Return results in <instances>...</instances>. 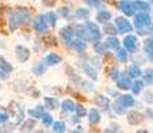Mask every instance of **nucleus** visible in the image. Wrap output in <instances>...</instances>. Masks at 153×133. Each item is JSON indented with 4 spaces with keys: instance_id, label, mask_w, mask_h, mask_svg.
<instances>
[{
    "instance_id": "f3484780",
    "label": "nucleus",
    "mask_w": 153,
    "mask_h": 133,
    "mask_svg": "<svg viewBox=\"0 0 153 133\" xmlns=\"http://www.w3.org/2000/svg\"><path fill=\"white\" fill-rule=\"evenodd\" d=\"M112 19V13L108 12V11H100V12L96 15V20L100 23H107Z\"/></svg>"
},
{
    "instance_id": "4c0bfd02",
    "label": "nucleus",
    "mask_w": 153,
    "mask_h": 133,
    "mask_svg": "<svg viewBox=\"0 0 153 133\" xmlns=\"http://www.w3.org/2000/svg\"><path fill=\"white\" fill-rule=\"evenodd\" d=\"M75 111L77 112V116L79 117H83V116H85L87 114V111H85V108L84 106H81V105H76V108H75Z\"/></svg>"
},
{
    "instance_id": "49530a36",
    "label": "nucleus",
    "mask_w": 153,
    "mask_h": 133,
    "mask_svg": "<svg viewBox=\"0 0 153 133\" xmlns=\"http://www.w3.org/2000/svg\"><path fill=\"white\" fill-rule=\"evenodd\" d=\"M44 3H45V4H49V5H52L55 3V0H44Z\"/></svg>"
},
{
    "instance_id": "9b49d317",
    "label": "nucleus",
    "mask_w": 153,
    "mask_h": 133,
    "mask_svg": "<svg viewBox=\"0 0 153 133\" xmlns=\"http://www.w3.org/2000/svg\"><path fill=\"white\" fill-rule=\"evenodd\" d=\"M96 104H97L100 108L102 109V111H108L109 109V105H111V103H109V99L108 97H105V96H101V94H99V96H96Z\"/></svg>"
},
{
    "instance_id": "cd10ccee",
    "label": "nucleus",
    "mask_w": 153,
    "mask_h": 133,
    "mask_svg": "<svg viewBox=\"0 0 153 133\" xmlns=\"http://www.w3.org/2000/svg\"><path fill=\"white\" fill-rule=\"evenodd\" d=\"M0 68H1V69H4L5 72H12V65H11L10 63H8L7 60H5V59H3V57H0Z\"/></svg>"
},
{
    "instance_id": "20e7f679",
    "label": "nucleus",
    "mask_w": 153,
    "mask_h": 133,
    "mask_svg": "<svg viewBox=\"0 0 153 133\" xmlns=\"http://www.w3.org/2000/svg\"><path fill=\"white\" fill-rule=\"evenodd\" d=\"M119 7H120V10H121L125 15H128V16H133L134 12H136L134 4H133V1H131V0H121Z\"/></svg>"
},
{
    "instance_id": "4be33fe9",
    "label": "nucleus",
    "mask_w": 153,
    "mask_h": 133,
    "mask_svg": "<svg viewBox=\"0 0 153 133\" xmlns=\"http://www.w3.org/2000/svg\"><path fill=\"white\" fill-rule=\"evenodd\" d=\"M28 114L31 117H35V119H42L44 114V109H43V106H37L36 109H29Z\"/></svg>"
},
{
    "instance_id": "b1692460",
    "label": "nucleus",
    "mask_w": 153,
    "mask_h": 133,
    "mask_svg": "<svg viewBox=\"0 0 153 133\" xmlns=\"http://www.w3.org/2000/svg\"><path fill=\"white\" fill-rule=\"evenodd\" d=\"M117 87H119L120 89H131L132 81L129 79H121L117 81Z\"/></svg>"
},
{
    "instance_id": "1a4fd4ad",
    "label": "nucleus",
    "mask_w": 153,
    "mask_h": 133,
    "mask_svg": "<svg viewBox=\"0 0 153 133\" xmlns=\"http://www.w3.org/2000/svg\"><path fill=\"white\" fill-rule=\"evenodd\" d=\"M35 29H36L39 33H45L48 31V24H47L44 16H39L35 22Z\"/></svg>"
},
{
    "instance_id": "423d86ee",
    "label": "nucleus",
    "mask_w": 153,
    "mask_h": 133,
    "mask_svg": "<svg viewBox=\"0 0 153 133\" xmlns=\"http://www.w3.org/2000/svg\"><path fill=\"white\" fill-rule=\"evenodd\" d=\"M116 25H117V28H119L120 33H128V32H132L131 23H129L126 19H124V17H117Z\"/></svg>"
},
{
    "instance_id": "412c9836",
    "label": "nucleus",
    "mask_w": 153,
    "mask_h": 133,
    "mask_svg": "<svg viewBox=\"0 0 153 133\" xmlns=\"http://www.w3.org/2000/svg\"><path fill=\"white\" fill-rule=\"evenodd\" d=\"M75 108H76V104L72 100H64L61 103V109L64 112H75Z\"/></svg>"
},
{
    "instance_id": "f8f14e48",
    "label": "nucleus",
    "mask_w": 153,
    "mask_h": 133,
    "mask_svg": "<svg viewBox=\"0 0 153 133\" xmlns=\"http://www.w3.org/2000/svg\"><path fill=\"white\" fill-rule=\"evenodd\" d=\"M117 103L121 104L123 106H125V108H128V106H132L134 104V99H133V96H131V94H124V96H120V99Z\"/></svg>"
},
{
    "instance_id": "a19ab883",
    "label": "nucleus",
    "mask_w": 153,
    "mask_h": 133,
    "mask_svg": "<svg viewBox=\"0 0 153 133\" xmlns=\"http://www.w3.org/2000/svg\"><path fill=\"white\" fill-rule=\"evenodd\" d=\"M113 109L116 112H119V113H124L125 112V106H123L121 104H119V103H117L116 105H113Z\"/></svg>"
},
{
    "instance_id": "473e14b6",
    "label": "nucleus",
    "mask_w": 153,
    "mask_h": 133,
    "mask_svg": "<svg viewBox=\"0 0 153 133\" xmlns=\"http://www.w3.org/2000/svg\"><path fill=\"white\" fill-rule=\"evenodd\" d=\"M117 57H119L120 61L125 63V61L128 60V52H126V49H119V52H117Z\"/></svg>"
},
{
    "instance_id": "5701e85b",
    "label": "nucleus",
    "mask_w": 153,
    "mask_h": 133,
    "mask_svg": "<svg viewBox=\"0 0 153 133\" xmlns=\"http://www.w3.org/2000/svg\"><path fill=\"white\" fill-rule=\"evenodd\" d=\"M107 47L108 48H111V49H119V47H120V41L116 39L114 36H111V37H108V40H107Z\"/></svg>"
},
{
    "instance_id": "2f4dec72",
    "label": "nucleus",
    "mask_w": 153,
    "mask_h": 133,
    "mask_svg": "<svg viewBox=\"0 0 153 133\" xmlns=\"http://www.w3.org/2000/svg\"><path fill=\"white\" fill-rule=\"evenodd\" d=\"M53 132H65V124L63 121L53 123Z\"/></svg>"
},
{
    "instance_id": "a211bd4d",
    "label": "nucleus",
    "mask_w": 153,
    "mask_h": 133,
    "mask_svg": "<svg viewBox=\"0 0 153 133\" xmlns=\"http://www.w3.org/2000/svg\"><path fill=\"white\" fill-rule=\"evenodd\" d=\"M72 43V47L76 49L77 52H84L85 49H87V43H85L84 40H72L71 41Z\"/></svg>"
},
{
    "instance_id": "f257e3e1",
    "label": "nucleus",
    "mask_w": 153,
    "mask_h": 133,
    "mask_svg": "<svg viewBox=\"0 0 153 133\" xmlns=\"http://www.w3.org/2000/svg\"><path fill=\"white\" fill-rule=\"evenodd\" d=\"M29 20H31V16H29V12L25 10H19L15 11L10 15V28L11 31H15L20 24H28Z\"/></svg>"
},
{
    "instance_id": "0eeeda50",
    "label": "nucleus",
    "mask_w": 153,
    "mask_h": 133,
    "mask_svg": "<svg viewBox=\"0 0 153 133\" xmlns=\"http://www.w3.org/2000/svg\"><path fill=\"white\" fill-rule=\"evenodd\" d=\"M144 114L140 113V112H131V113L128 114V123L131 124V125H139L144 121Z\"/></svg>"
},
{
    "instance_id": "2eb2a0df",
    "label": "nucleus",
    "mask_w": 153,
    "mask_h": 133,
    "mask_svg": "<svg viewBox=\"0 0 153 133\" xmlns=\"http://www.w3.org/2000/svg\"><path fill=\"white\" fill-rule=\"evenodd\" d=\"M144 51L148 55V57L151 60H153V39L152 37L145 40V43H144Z\"/></svg>"
},
{
    "instance_id": "79ce46f5",
    "label": "nucleus",
    "mask_w": 153,
    "mask_h": 133,
    "mask_svg": "<svg viewBox=\"0 0 153 133\" xmlns=\"http://www.w3.org/2000/svg\"><path fill=\"white\" fill-rule=\"evenodd\" d=\"M85 3L92 5V7H96V5H99L100 3H101V0H85Z\"/></svg>"
},
{
    "instance_id": "393cba45",
    "label": "nucleus",
    "mask_w": 153,
    "mask_h": 133,
    "mask_svg": "<svg viewBox=\"0 0 153 133\" xmlns=\"http://www.w3.org/2000/svg\"><path fill=\"white\" fill-rule=\"evenodd\" d=\"M44 103H45L47 108H51V109H56L59 106V101L56 99H53V97H45Z\"/></svg>"
},
{
    "instance_id": "f03ea898",
    "label": "nucleus",
    "mask_w": 153,
    "mask_h": 133,
    "mask_svg": "<svg viewBox=\"0 0 153 133\" xmlns=\"http://www.w3.org/2000/svg\"><path fill=\"white\" fill-rule=\"evenodd\" d=\"M134 16V27L136 28H145L151 24V16L148 15V12H141L137 15H133Z\"/></svg>"
},
{
    "instance_id": "6e6552de",
    "label": "nucleus",
    "mask_w": 153,
    "mask_h": 133,
    "mask_svg": "<svg viewBox=\"0 0 153 133\" xmlns=\"http://www.w3.org/2000/svg\"><path fill=\"white\" fill-rule=\"evenodd\" d=\"M16 57L19 61H22V63H24V61H27L29 59V51L28 48H25V47L23 45H17L16 47Z\"/></svg>"
},
{
    "instance_id": "f704fd0d",
    "label": "nucleus",
    "mask_w": 153,
    "mask_h": 133,
    "mask_svg": "<svg viewBox=\"0 0 153 133\" xmlns=\"http://www.w3.org/2000/svg\"><path fill=\"white\" fill-rule=\"evenodd\" d=\"M42 120H43V124H44L45 126H49L52 123H53V117H52L51 114H47V113H44V114H43Z\"/></svg>"
},
{
    "instance_id": "58836bf2",
    "label": "nucleus",
    "mask_w": 153,
    "mask_h": 133,
    "mask_svg": "<svg viewBox=\"0 0 153 133\" xmlns=\"http://www.w3.org/2000/svg\"><path fill=\"white\" fill-rule=\"evenodd\" d=\"M152 73H153V71H152V69H148V71L145 72L144 77H145V81H146V82H151V81H153V75H152Z\"/></svg>"
},
{
    "instance_id": "c9c22d12",
    "label": "nucleus",
    "mask_w": 153,
    "mask_h": 133,
    "mask_svg": "<svg viewBox=\"0 0 153 133\" xmlns=\"http://www.w3.org/2000/svg\"><path fill=\"white\" fill-rule=\"evenodd\" d=\"M33 126H35V120L29 119V120H27L24 124H23L22 131H31V129L33 128Z\"/></svg>"
},
{
    "instance_id": "aec40b11",
    "label": "nucleus",
    "mask_w": 153,
    "mask_h": 133,
    "mask_svg": "<svg viewBox=\"0 0 153 133\" xmlns=\"http://www.w3.org/2000/svg\"><path fill=\"white\" fill-rule=\"evenodd\" d=\"M88 120H89L91 124H97V123H100V112L97 111V109L92 108L89 111V117H88Z\"/></svg>"
},
{
    "instance_id": "4468645a",
    "label": "nucleus",
    "mask_w": 153,
    "mask_h": 133,
    "mask_svg": "<svg viewBox=\"0 0 153 133\" xmlns=\"http://www.w3.org/2000/svg\"><path fill=\"white\" fill-rule=\"evenodd\" d=\"M61 36L64 37V40L65 41H72L73 36H75V31H73V28H71V27H64L63 29H61Z\"/></svg>"
},
{
    "instance_id": "bb28decb",
    "label": "nucleus",
    "mask_w": 153,
    "mask_h": 133,
    "mask_svg": "<svg viewBox=\"0 0 153 133\" xmlns=\"http://www.w3.org/2000/svg\"><path fill=\"white\" fill-rule=\"evenodd\" d=\"M132 85H133V87H131V88H132V91H133V93H134V94L141 93V91L144 89V82H143V81H140V80L134 81V84H132Z\"/></svg>"
},
{
    "instance_id": "ddd939ff",
    "label": "nucleus",
    "mask_w": 153,
    "mask_h": 133,
    "mask_svg": "<svg viewBox=\"0 0 153 133\" xmlns=\"http://www.w3.org/2000/svg\"><path fill=\"white\" fill-rule=\"evenodd\" d=\"M76 35H77L79 37H80L81 40H88L89 41L91 40V37H89V35H88V31H87V28H85V25H77L76 27V32H75Z\"/></svg>"
},
{
    "instance_id": "ea45409f",
    "label": "nucleus",
    "mask_w": 153,
    "mask_h": 133,
    "mask_svg": "<svg viewBox=\"0 0 153 133\" xmlns=\"http://www.w3.org/2000/svg\"><path fill=\"white\" fill-rule=\"evenodd\" d=\"M8 113L7 112H0V124H3V123H7L8 121Z\"/></svg>"
},
{
    "instance_id": "7c9ffc66",
    "label": "nucleus",
    "mask_w": 153,
    "mask_h": 133,
    "mask_svg": "<svg viewBox=\"0 0 153 133\" xmlns=\"http://www.w3.org/2000/svg\"><path fill=\"white\" fill-rule=\"evenodd\" d=\"M33 73L35 75H43L44 72H45V65H44L43 63H39V64H36V65L33 67Z\"/></svg>"
},
{
    "instance_id": "a878e982",
    "label": "nucleus",
    "mask_w": 153,
    "mask_h": 133,
    "mask_svg": "<svg viewBox=\"0 0 153 133\" xmlns=\"http://www.w3.org/2000/svg\"><path fill=\"white\" fill-rule=\"evenodd\" d=\"M93 48H95V52L99 53V55H102V53H105L107 51V44L105 43H101V41H97V43H95V45H93Z\"/></svg>"
},
{
    "instance_id": "72a5a7b5",
    "label": "nucleus",
    "mask_w": 153,
    "mask_h": 133,
    "mask_svg": "<svg viewBox=\"0 0 153 133\" xmlns=\"http://www.w3.org/2000/svg\"><path fill=\"white\" fill-rule=\"evenodd\" d=\"M76 16L80 17V19H87V17L89 16V11L84 10V8H79V10L76 11Z\"/></svg>"
},
{
    "instance_id": "a18cd8bd",
    "label": "nucleus",
    "mask_w": 153,
    "mask_h": 133,
    "mask_svg": "<svg viewBox=\"0 0 153 133\" xmlns=\"http://www.w3.org/2000/svg\"><path fill=\"white\" fill-rule=\"evenodd\" d=\"M111 77H112V79H113V80H117V77H119V71H117V69H114V71H113V72H112Z\"/></svg>"
},
{
    "instance_id": "6ab92c4d",
    "label": "nucleus",
    "mask_w": 153,
    "mask_h": 133,
    "mask_svg": "<svg viewBox=\"0 0 153 133\" xmlns=\"http://www.w3.org/2000/svg\"><path fill=\"white\" fill-rule=\"evenodd\" d=\"M133 4H134V8H136V11L148 12V11L151 10V5H149L148 3H145V1H141V0H137V1H134Z\"/></svg>"
},
{
    "instance_id": "9d476101",
    "label": "nucleus",
    "mask_w": 153,
    "mask_h": 133,
    "mask_svg": "<svg viewBox=\"0 0 153 133\" xmlns=\"http://www.w3.org/2000/svg\"><path fill=\"white\" fill-rule=\"evenodd\" d=\"M80 67L83 68V71L85 72V75H88V77H91L92 80H97V72L93 69L92 64H88V63H81Z\"/></svg>"
},
{
    "instance_id": "7ed1b4c3",
    "label": "nucleus",
    "mask_w": 153,
    "mask_h": 133,
    "mask_svg": "<svg viewBox=\"0 0 153 133\" xmlns=\"http://www.w3.org/2000/svg\"><path fill=\"white\" fill-rule=\"evenodd\" d=\"M85 28L88 31V35H89L91 40H99L101 37V32H100L99 27L95 24V23H91V22H87L85 23Z\"/></svg>"
},
{
    "instance_id": "c756f323",
    "label": "nucleus",
    "mask_w": 153,
    "mask_h": 133,
    "mask_svg": "<svg viewBox=\"0 0 153 133\" xmlns=\"http://www.w3.org/2000/svg\"><path fill=\"white\" fill-rule=\"evenodd\" d=\"M43 16H44V19H45L47 24H51L52 27L56 24V15L53 12H48L47 15H43Z\"/></svg>"
},
{
    "instance_id": "c85d7f7f",
    "label": "nucleus",
    "mask_w": 153,
    "mask_h": 133,
    "mask_svg": "<svg viewBox=\"0 0 153 133\" xmlns=\"http://www.w3.org/2000/svg\"><path fill=\"white\" fill-rule=\"evenodd\" d=\"M128 72L131 77H139V76H141V69L137 65H131Z\"/></svg>"
},
{
    "instance_id": "c03bdc74",
    "label": "nucleus",
    "mask_w": 153,
    "mask_h": 133,
    "mask_svg": "<svg viewBox=\"0 0 153 133\" xmlns=\"http://www.w3.org/2000/svg\"><path fill=\"white\" fill-rule=\"evenodd\" d=\"M59 13H60V16H67V15L69 13L68 8H61L60 11H59Z\"/></svg>"
},
{
    "instance_id": "dca6fc26",
    "label": "nucleus",
    "mask_w": 153,
    "mask_h": 133,
    "mask_svg": "<svg viewBox=\"0 0 153 133\" xmlns=\"http://www.w3.org/2000/svg\"><path fill=\"white\" fill-rule=\"evenodd\" d=\"M60 61H61V57L59 55H56V53H49L45 57V63L48 65H57Z\"/></svg>"
},
{
    "instance_id": "e433bc0d",
    "label": "nucleus",
    "mask_w": 153,
    "mask_h": 133,
    "mask_svg": "<svg viewBox=\"0 0 153 133\" xmlns=\"http://www.w3.org/2000/svg\"><path fill=\"white\" fill-rule=\"evenodd\" d=\"M104 32L105 33H108V35H116L117 33V31H116V28H114L112 24H107L104 27Z\"/></svg>"
},
{
    "instance_id": "39448f33",
    "label": "nucleus",
    "mask_w": 153,
    "mask_h": 133,
    "mask_svg": "<svg viewBox=\"0 0 153 133\" xmlns=\"http://www.w3.org/2000/svg\"><path fill=\"white\" fill-rule=\"evenodd\" d=\"M124 47H125V49L126 51H129V52H134L137 49V37L136 36H133V35H128V36H125L124 37Z\"/></svg>"
},
{
    "instance_id": "37998d69",
    "label": "nucleus",
    "mask_w": 153,
    "mask_h": 133,
    "mask_svg": "<svg viewBox=\"0 0 153 133\" xmlns=\"http://www.w3.org/2000/svg\"><path fill=\"white\" fill-rule=\"evenodd\" d=\"M0 79H3V80L8 79V72H5V71L1 69V68H0Z\"/></svg>"
}]
</instances>
